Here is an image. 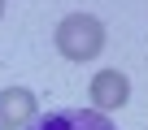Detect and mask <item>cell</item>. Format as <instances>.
<instances>
[{
  "label": "cell",
  "instance_id": "4",
  "mask_svg": "<svg viewBox=\"0 0 148 130\" xmlns=\"http://www.w3.org/2000/svg\"><path fill=\"white\" fill-rule=\"evenodd\" d=\"M31 117H35V95L26 87H5V91H0V126L22 130Z\"/></svg>",
  "mask_w": 148,
  "mask_h": 130
},
{
  "label": "cell",
  "instance_id": "6",
  "mask_svg": "<svg viewBox=\"0 0 148 130\" xmlns=\"http://www.w3.org/2000/svg\"><path fill=\"white\" fill-rule=\"evenodd\" d=\"M0 130H9V126H0Z\"/></svg>",
  "mask_w": 148,
  "mask_h": 130
},
{
  "label": "cell",
  "instance_id": "5",
  "mask_svg": "<svg viewBox=\"0 0 148 130\" xmlns=\"http://www.w3.org/2000/svg\"><path fill=\"white\" fill-rule=\"evenodd\" d=\"M0 13H5V0H0Z\"/></svg>",
  "mask_w": 148,
  "mask_h": 130
},
{
  "label": "cell",
  "instance_id": "1",
  "mask_svg": "<svg viewBox=\"0 0 148 130\" xmlns=\"http://www.w3.org/2000/svg\"><path fill=\"white\" fill-rule=\"evenodd\" d=\"M57 48H61V56H70V61H92V56H100V48H105V26H100L92 13H70V18L57 26Z\"/></svg>",
  "mask_w": 148,
  "mask_h": 130
},
{
  "label": "cell",
  "instance_id": "3",
  "mask_svg": "<svg viewBox=\"0 0 148 130\" xmlns=\"http://www.w3.org/2000/svg\"><path fill=\"white\" fill-rule=\"evenodd\" d=\"M126 100H131V83H126V74H118V70H100V74L92 78V104H96L100 113L122 108Z\"/></svg>",
  "mask_w": 148,
  "mask_h": 130
},
{
  "label": "cell",
  "instance_id": "2",
  "mask_svg": "<svg viewBox=\"0 0 148 130\" xmlns=\"http://www.w3.org/2000/svg\"><path fill=\"white\" fill-rule=\"evenodd\" d=\"M22 130H118V126L100 108H48L35 113Z\"/></svg>",
  "mask_w": 148,
  "mask_h": 130
}]
</instances>
